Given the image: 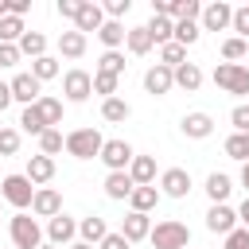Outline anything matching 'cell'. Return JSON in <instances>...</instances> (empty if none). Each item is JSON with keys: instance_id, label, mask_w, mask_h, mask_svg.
Masks as SVG:
<instances>
[{"instance_id": "1", "label": "cell", "mask_w": 249, "mask_h": 249, "mask_svg": "<svg viewBox=\"0 0 249 249\" xmlns=\"http://www.w3.org/2000/svg\"><path fill=\"white\" fill-rule=\"evenodd\" d=\"M8 237H12L16 249H39V245H43V226H39V218H31L27 210H19V214L8 222Z\"/></svg>"}, {"instance_id": "2", "label": "cell", "mask_w": 249, "mask_h": 249, "mask_svg": "<svg viewBox=\"0 0 249 249\" xmlns=\"http://www.w3.org/2000/svg\"><path fill=\"white\" fill-rule=\"evenodd\" d=\"M148 241H152V249H187L191 245V230L183 222H175V218H163V222L152 226Z\"/></svg>"}, {"instance_id": "3", "label": "cell", "mask_w": 249, "mask_h": 249, "mask_svg": "<svg viewBox=\"0 0 249 249\" xmlns=\"http://www.w3.org/2000/svg\"><path fill=\"white\" fill-rule=\"evenodd\" d=\"M214 86H218L222 93L245 97V93H249V66H241V62H218V66H214Z\"/></svg>"}, {"instance_id": "4", "label": "cell", "mask_w": 249, "mask_h": 249, "mask_svg": "<svg viewBox=\"0 0 249 249\" xmlns=\"http://www.w3.org/2000/svg\"><path fill=\"white\" fill-rule=\"evenodd\" d=\"M101 148H105V136L97 128H74V132H66V152L74 160H97Z\"/></svg>"}, {"instance_id": "5", "label": "cell", "mask_w": 249, "mask_h": 249, "mask_svg": "<svg viewBox=\"0 0 249 249\" xmlns=\"http://www.w3.org/2000/svg\"><path fill=\"white\" fill-rule=\"evenodd\" d=\"M35 191H39V187H35L27 175H4V183H0V195L16 206V214L27 210V206L35 202Z\"/></svg>"}, {"instance_id": "6", "label": "cell", "mask_w": 249, "mask_h": 249, "mask_svg": "<svg viewBox=\"0 0 249 249\" xmlns=\"http://www.w3.org/2000/svg\"><path fill=\"white\" fill-rule=\"evenodd\" d=\"M62 93H66V101H89V93H93V74H86L82 66H74V70H66L62 74Z\"/></svg>"}, {"instance_id": "7", "label": "cell", "mask_w": 249, "mask_h": 249, "mask_svg": "<svg viewBox=\"0 0 249 249\" xmlns=\"http://www.w3.org/2000/svg\"><path fill=\"white\" fill-rule=\"evenodd\" d=\"M198 27H202V31H230V27H233V8H230L226 0L206 4L202 16H198Z\"/></svg>"}, {"instance_id": "8", "label": "cell", "mask_w": 249, "mask_h": 249, "mask_svg": "<svg viewBox=\"0 0 249 249\" xmlns=\"http://www.w3.org/2000/svg\"><path fill=\"white\" fill-rule=\"evenodd\" d=\"M97 160H101L109 171H128V163L136 160V152H132L128 140H105V148H101Z\"/></svg>"}, {"instance_id": "9", "label": "cell", "mask_w": 249, "mask_h": 249, "mask_svg": "<svg viewBox=\"0 0 249 249\" xmlns=\"http://www.w3.org/2000/svg\"><path fill=\"white\" fill-rule=\"evenodd\" d=\"M171 89H175V70H171V66L156 62V66H148V70H144V93L163 97V93H171Z\"/></svg>"}, {"instance_id": "10", "label": "cell", "mask_w": 249, "mask_h": 249, "mask_svg": "<svg viewBox=\"0 0 249 249\" xmlns=\"http://www.w3.org/2000/svg\"><path fill=\"white\" fill-rule=\"evenodd\" d=\"M8 86H12V97H16V101H23V109H27V105H35V101L43 97V82H39L31 70H19Z\"/></svg>"}, {"instance_id": "11", "label": "cell", "mask_w": 249, "mask_h": 249, "mask_svg": "<svg viewBox=\"0 0 249 249\" xmlns=\"http://www.w3.org/2000/svg\"><path fill=\"white\" fill-rule=\"evenodd\" d=\"M160 195H167V198H187V195H191V171H187V167H167V171H160Z\"/></svg>"}, {"instance_id": "12", "label": "cell", "mask_w": 249, "mask_h": 249, "mask_svg": "<svg viewBox=\"0 0 249 249\" xmlns=\"http://www.w3.org/2000/svg\"><path fill=\"white\" fill-rule=\"evenodd\" d=\"M206 230H210V233H222V237L233 233V230H237V210L226 206V202H214V206L206 210Z\"/></svg>"}, {"instance_id": "13", "label": "cell", "mask_w": 249, "mask_h": 249, "mask_svg": "<svg viewBox=\"0 0 249 249\" xmlns=\"http://www.w3.org/2000/svg\"><path fill=\"white\" fill-rule=\"evenodd\" d=\"M179 132H183L187 140H206V136L214 132V117L202 113V109H195V113H187V117L179 121Z\"/></svg>"}, {"instance_id": "14", "label": "cell", "mask_w": 249, "mask_h": 249, "mask_svg": "<svg viewBox=\"0 0 249 249\" xmlns=\"http://www.w3.org/2000/svg\"><path fill=\"white\" fill-rule=\"evenodd\" d=\"M31 214H35V218H47V222L58 218V214H62V195H58L54 187H39V191H35V202H31Z\"/></svg>"}, {"instance_id": "15", "label": "cell", "mask_w": 249, "mask_h": 249, "mask_svg": "<svg viewBox=\"0 0 249 249\" xmlns=\"http://www.w3.org/2000/svg\"><path fill=\"white\" fill-rule=\"evenodd\" d=\"M74 237H78V222L70 214H58L47 222V245H74Z\"/></svg>"}, {"instance_id": "16", "label": "cell", "mask_w": 249, "mask_h": 249, "mask_svg": "<svg viewBox=\"0 0 249 249\" xmlns=\"http://www.w3.org/2000/svg\"><path fill=\"white\" fill-rule=\"evenodd\" d=\"M101 23H105V8L101 4H93V0H82V8H78V19H74V31H101Z\"/></svg>"}, {"instance_id": "17", "label": "cell", "mask_w": 249, "mask_h": 249, "mask_svg": "<svg viewBox=\"0 0 249 249\" xmlns=\"http://www.w3.org/2000/svg\"><path fill=\"white\" fill-rule=\"evenodd\" d=\"M121 233L136 245V241H148L152 237V218L148 214H136V210H128L124 214V222H121Z\"/></svg>"}, {"instance_id": "18", "label": "cell", "mask_w": 249, "mask_h": 249, "mask_svg": "<svg viewBox=\"0 0 249 249\" xmlns=\"http://www.w3.org/2000/svg\"><path fill=\"white\" fill-rule=\"evenodd\" d=\"M23 175H27L35 187H47V183L54 179V160L39 152V156H31V160H27V171H23Z\"/></svg>"}, {"instance_id": "19", "label": "cell", "mask_w": 249, "mask_h": 249, "mask_svg": "<svg viewBox=\"0 0 249 249\" xmlns=\"http://www.w3.org/2000/svg\"><path fill=\"white\" fill-rule=\"evenodd\" d=\"M132 191H136V183H132L128 171H109V175H105V195H109L113 202H124Z\"/></svg>"}, {"instance_id": "20", "label": "cell", "mask_w": 249, "mask_h": 249, "mask_svg": "<svg viewBox=\"0 0 249 249\" xmlns=\"http://www.w3.org/2000/svg\"><path fill=\"white\" fill-rule=\"evenodd\" d=\"M78 237H82L86 245H101V241L109 237V226H105V218H101V214H89V218H82V222H78Z\"/></svg>"}, {"instance_id": "21", "label": "cell", "mask_w": 249, "mask_h": 249, "mask_svg": "<svg viewBox=\"0 0 249 249\" xmlns=\"http://www.w3.org/2000/svg\"><path fill=\"white\" fill-rule=\"evenodd\" d=\"M128 175L136 187H156V156H136L128 163Z\"/></svg>"}, {"instance_id": "22", "label": "cell", "mask_w": 249, "mask_h": 249, "mask_svg": "<svg viewBox=\"0 0 249 249\" xmlns=\"http://www.w3.org/2000/svg\"><path fill=\"white\" fill-rule=\"evenodd\" d=\"M230 191H233V179H230L226 171H210V175H206V198H210V206H214V202H226Z\"/></svg>"}, {"instance_id": "23", "label": "cell", "mask_w": 249, "mask_h": 249, "mask_svg": "<svg viewBox=\"0 0 249 249\" xmlns=\"http://www.w3.org/2000/svg\"><path fill=\"white\" fill-rule=\"evenodd\" d=\"M97 39L105 43V51H117V47H124L128 27H124L121 19H105V23H101V31H97Z\"/></svg>"}, {"instance_id": "24", "label": "cell", "mask_w": 249, "mask_h": 249, "mask_svg": "<svg viewBox=\"0 0 249 249\" xmlns=\"http://www.w3.org/2000/svg\"><path fill=\"white\" fill-rule=\"evenodd\" d=\"M175 86L187 89V93H198V86H202V66H198V62H183V66H175Z\"/></svg>"}, {"instance_id": "25", "label": "cell", "mask_w": 249, "mask_h": 249, "mask_svg": "<svg viewBox=\"0 0 249 249\" xmlns=\"http://www.w3.org/2000/svg\"><path fill=\"white\" fill-rule=\"evenodd\" d=\"M160 198H163V195H160V187H136V191L128 195V206H132L136 214H152Z\"/></svg>"}, {"instance_id": "26", "label": "cell", "mask_w": 249, "mask_h": 249, "mask_svg": "<svg viewBox=\"0 0 249 249\" xmlns=\"http://www.w3.org/2000/svg\"><path fill=\"white\" fill-rule=\"evenodd\" d=\"M144 27H148V35H152V43H156V47H163V43H171V39H175V19H167V16H152Z\"/></svg>"}, {"instance_id": "27", "label": "cell", "mask_w": 249, "mask_h": 249, "mask_svg": "<svg viewBox=\"0 0 249 249\" xmlns=\"http://www.w3.org/2000/svg\"><path fill=\"white\" fill-rule=\"evenodd\" d=\"M58 54L62 58H82L86 54V35L82 31H62L58 35Z\"/></svg>"}, {"instance_id": "28", "label": "cell", "mask_w": 249, "mask_h": 249, "mask_svg": "<svg viewBox=\"0 0 249 249\" xmlns=\"http://www.w3.org/2000/svg\"><path fill=\"white\" fill-rule=\"evenodd\" d=\"M19 54L31 58V62L43 58V54H47V35H43V31H27V35L19 39Z\"/></svg>"}, {"instance_id": "29", "label": "cell", "mask_w": 249, "mask_h": 249, "mask_svg": "<svg viewBox=\"0 0 249 249\" xmlns=\"http://www.w3.org/2000/svg\"><path fill=\"white\" fill-rule=\"evenodd\" d=\"M101 117H105L109 124H121V121L132 117V105H128L124 97H109V101H101Z\"/></svg>"}, {"instance_id": "30", "label": "cell", "mask_w": 249, "mask_h": 249, "mask_svg": "<svg viewBox=\"0 0 249 249\" xmlns=\"http://www.w3.org/2000/svg\"><path fill=\"white\" fill-rule=\"evenodd\" d=\"M124 47H128V54H148L156 43H152V35H148V27H128V39H124Z\"/></svg>"}, {"instance_id": "31", "label": "cell", "mask_w": 249, "mask_h": 249, "mask_svg": "<svg viewBox=\"0 0 249 249\" xmlns=\"http://www.w3.org/2000/svg\"><path fill=\"white\" fill-rule=\"evenodd\" d=\"M222 148H226V156H230V160H241V163H249V132H230Z\"/></svg>"}, {"instance_id": "32", "label": "cell", "mask_w": 249, "mask_h": 249, "mask_svg": "<svg viewBox=\"0 0 249 249\" xmlns=\"http://www.w3.org/2000/svg\"><path fill=\"white\" fill-rule=\"evenodd\" d=\"M19 128H23V132H31V136H43V132H47V121H43L39 105H27V109L19 113Z\"/></svg>"}, {"instance_id": "33", "label": "cell", "mask_w": 249, "mask_h": 249, "mask_svg": "<svg viewBox=\"0 0 249 249\" xmlns=\"http://www.w3.org/2000/svg\"><path fill=\"white\" fill-rule=\"evenodd\" d=\"M23 35H27V23L19 16H4L0 19V43H19Z\"/></svg>"}, {"instance_id": "34", "label": "cell", "mask_w": 249, "mask_h": 249, "mask_svg": "<svg viewBox=\"0 0 249 249\" xmlns=\"http://www.w3.org/2000/svg\"><path fill=\"white\" fill-rule=\"evenodd\" d=\"M35 105H39V113H43V121H47V128H54V124H62V101H58V97H47V93H43V97H39Z\"/></svg>"}, {"instance_id": "35", "label": "cell", "mask_w": 249, "mask_h": 249, "mask_svg": "<svg viewBox=\"0 0 249 249\" xmlns=\"http://www.w3.org/2000/svg\"><path fill=\"white\" fill-rule=\"evenodd\" d=\"M62 148H66V136H62V128H47V132L39 136V152H43V156H51V160H54Z\"/></svg>"}, {"instance_id": "36", "label": "cell", "mask_w": 249, "mask_h": 249, "mask_svg": "<svg viewBox=\"0 0 249 249\" xmlns=\"http://www.w3.org/2000/svg\"><path fill=\"white\" fill-rule=\"evenodd\" d=\"M97 74H113V78H121V74H124V54H121V51H105V54L97 58Z\"/></svg>"}, {"instance_id": "37", "label": "cell", "mask_w": 249, "mask_h": 249, "mask_svg": "<svg viewBox=\"0 0 249 249\" xmlns=\"http://www.w3.org/2000/svg\"><path fill=\"white\" fill-rule=\"evenodd\" d=\"M31 74H35L39 82H51V78H58V74H62V66H58V58L43 54V58H35V62H31Z\"/></svg>"}, {"instance_id": "38", "label": "cell", "mask_w": 249, "mask_h": 249, "mask_svg": "<svg viewBox=\"0 0 249 249\" xmlns=\"http://www.w3.org/2000/svg\"><path fill=\"white\" fill-rule=\"evenodd\" d=\"M198 35H202V27H198L195 19L175 23V43H179V47H195V43H198Z\"/></svg>"}, {"instance_id": "39", "label": "cell", "mask_w": 249, "mask_h": 249, "mask_svg": "<svg viewBox=\"0 0 249 249\" xmlns=\"http://www.w3.org/2000/svg\"><path fill=\"white\" fill-rule=\"evenodd\" d=\"M160 62H163V66H171V70H175V66H183V62H187V47H179L175 39H171V43H163V47H160Z\"/></svg>"}, {"instance_id": "40", "label": "cell", "mask_w": 249, "mask_h": 249, "mask_svg": "<svg viewBox=\"0 0 249 249\" xmlns=\"http://www.w3.org/2000/svg\"><path fill=\"white\" fill-rule=\"evenodd\" d=\"M245 54H249V43H245V39H237V35H230V39L222 43V58H226V62H241Z\"/></svg>"}, {"instance_id": "41", "label": "cell", "mask_w": 249, "mask_h": 249, "mask_svg": "<svg viewBox=\"0 0 249 249\" xmlns=\"http://www.w3.org/2000/svg\"><path fill=\"white\" fill-rule=\"evenodd\" d=\"M117 86H121V78H113V74H97V70H93V93H101V101L117 97Z\"/></svg>"}, {"instance_id": "42", "label": "cell", "mask_w": 249, "mask_h": 249, "mask_svg": "<svg viewBox=\"0 0 249 249\" xmlns=\"http://www.w3.org/2000/svg\"><path fill=\"white\" fill-rule=\"evenodd\" d=\"M19 152V128H0V160Z\"/></svg>"}, {"instance_id": "43", "label": "cell", "mask_w": 249, "mask_h": 249, "mask_svg": "<svg viewBox=\"0 0 249 249\" xmlns=\"http://www.w3.org/2000/svg\"><path fill=\"white\" fill-rule=\"evenodd\" d=\"M230 31H237V39H245V43H249V4L233 8V27H230Z\"/></svg>"}, {"instance_id": "44", "label": "cell", "mask_w": 249, "mask_h": 249, "mask_svg": "<svg viewBox=\"0 0 249 249\" xmlns=\"http://www.w3.org/2000/svg\"><path fill=\"white\" fill-rule=\"evenodd\" d=\"M101 8H105V19H124L128 8H132V0H105Z\"/></svg>"}, {"instance_id": "45", "label": "cell", "mask_w": 249, "mask_h": 249, "mask_svg": "<svg viewBox=\"0 0 249 249\" xmlns=\"http://www.w3.org/2000/svg\"><path fill=\"white\" fill-rule=\"evenodd\" d=\"M23 54H19V43H0V70L4 66H16Z\"/></svg>"}, {"instance_id": "46", "label": "cell", "mask_w": 249, "mask_h": 249, "mask_svg": "<svg viewBox=\"0 0 249 249\" xmlns=\"http://www.w3.org/2000/svg\"><path fill=\"white\" fill-rule=\"evenodd\" d=\"M230 121H233V132H249V105H233Z\"/></svg>"}, {"instance_id": "47", "label": "cell", "mask_w": 249, "mask_h": 249, "mask_svg": "<svg viewBox=\"0 0 249 249\" xmlns=\"http://www.w3.org/2000/svg\"><path fill=\"white\" fill-rule=\"evenodd\" d=\"M222 249H249V230H233V233H226V245Z\"/></svg>"}, {"instance_id": "48", "label": "cell", "mask_w": 249, "mask_h": 249, "mask_svg": "<svg viewBox=\"0 0 249 249\" xmlns=\"http://www.w3.org/2000/svg\"><path fill=\"white\" fill-rule=\"evenodd\" d=\"M97 249H132V241H128V237H124V233L117 230V233H109V237H105V241H101Z\"/></svg>"}, {"instance_id": "49", "label": "cell", "mask_w": 249, "mask_h": 249, "mask_svg": "<svg viewBox=\"0 0 249 249\" xmlns=\"http://www.w3.org/2000/svg\"><path fill=\"white\" fill-rule=\"evenodd\" d=\"M54 8H58V16H62V19H78V8H82V0H58Z\"/></svg>"}, {"instance_id": "50", "label": "cell", "mask_w": 249, "mask_h": 249, "mask_svg": "<svg viewBox=\"0 0 249 249\" xmlns=\"http://www.w3.org/2000/svg\"><path fill=\"white\" fill-rule=\"evenodd\" d=\"M12 101H16V97H12V86H8V82H0V113H4Z\"/></svg>"}, {"instance_id": "51", "label": "cell", "mask_w": 249, "mask_h": 249, "mask_svg": "<svg viewBox=\"0 0 249 249\" xmlns=\"http://www.w3.org/2000/svg\"><path fill=\"white\" fill-rule=\"evenodd\" d=\"M237 226H241V230H249V195H245V202L237 206Z\"/></svg>"}, {"instance_id": "52", "label": "cell", "mask_w": 249, "mask_h": 249, "mask_svg": "<svg viewBox=\"0 0 249 249\" xmlns=\"http://www.w3.org/2000/svg\"><path fill=\"white\" fill-rule=\"evenodd\" d=\"M241 187H245V195H249V163H241Z\"/></svg>"}, {"instance_id": "53", "label": "cell", "mask_w": 249, "mask_h": 249, "mask_svg": "<svg viewBox=\"0 0 249 249\" xmlns=\"http://www.w3.org/2000/svg\"><path fill=\"white\" fill-rule=\"evenodd\" d=\"M66 249H97V245H86V241H74V245H66Z\"/></svg>"}, {"instance_id": "54", "label": "cell", "mask_w": 249, "mask_h": 249, "mask_svg": "<svg viewBox=\"0 0 249 249\" xmlns=\"http://www.w3.org/2000/svg\"><path fill=\"white\" fill-rule=\"evenodd\" d=\"M4 16H8V0H0V19H4Z\"/></svg>"}, {"instance_id": "55", "label": "cell", "mask_w": 249, "mask_h": 249, "mask_svg": "<svg viewBox=\"0 0 249 249\" xmlns=\"http://www.w3.org/2000/svg\"><path fill=\"white\" fill-rule=\"evenodd\" d=\"M39 249H58V245H47V241H43V245H39Z\"/></svg>"}, {"instance_id": "56", "label": "cell", "mask_w": 249, "mask_h": 249, "mask_svg": "<svg viewBox=\"0 0 249 249\" xmlns=\"http://www.w3.org/2000/svg\"><path fill=\"white\" fill-rule=\"evenodd\" d=\"M0 128H4V124H0Z\"/></svg>"}]
</instances>
